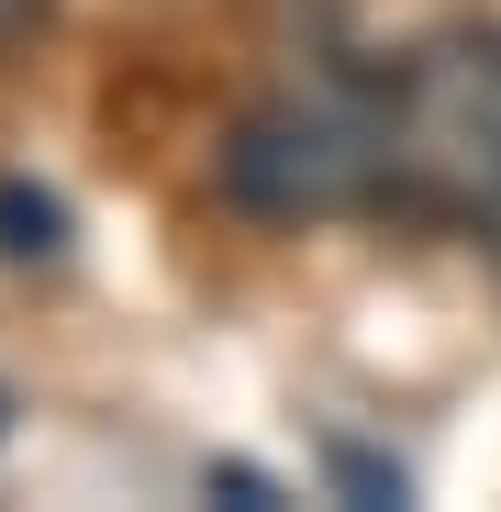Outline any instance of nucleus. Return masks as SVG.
<instances>
[{
	"label": "nucleus",
	"instance_id": "obj_1",
	"mask_svg": "<svg viewBox=\"0 0 501 512\" xmlns=\"http://www.w3.org/2000/svg\"><path fill=\"white\" fill-rule=\"evenodd\" d=\"M424 123H435V156L457 167V190L501 223V45H468L457 67H435Z\"/></svg>",
	"mask_w": 501,
	"mask_h": 512
},
{
	"label": "nucleus",
	"instance_id": "obj_2",
	"mask_svg": "<svg viewBox=\"0 0 501 512\" xmlns=\"http://www.w3.org/2000/svg\"><path fill=\"white\" fill-rule=\"evenodd\" d=\"M23 23H34V0H0V34H23Z\"/></svg>",
	"mask_w": 501,
	"mask_h": 512
}]
</instances>
